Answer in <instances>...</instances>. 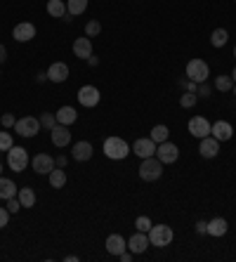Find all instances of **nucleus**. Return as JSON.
<instances>
[{
    "label": "nucleus",
    "mask_w": 236,
    "mask_h": 262,
    "mask_svg": "<svg viewBox=\"0 0 236 262\" xmlns=\"http://www.w3.org/2000/svg\"><path fill=\"white\" fill-rule=\"evenodd\" d=\"M48 177H50V187H52V189H61V187L67 184V172H64V168H55Z\"/></svg>",
    "instance_id": "obj_26"
},
{
    "label": "nucleus",
    "mask_w": 236,
    "mask_h": 262,
    "mask_svg": "<svg viewBox=\"0 0 236 262\" xmlns=\"http://www.w3.org/2000/svg\"><path fill=\"white\" fill-rule=\"evenodd\" d=\"M208 76H210V69H208V64L203 59H191L187 64V78L189 80L203 83V80H208Z\"/></svg>",
    "instance_id": "obj_6"
},
{
    "label": "nucleus",
    "mask_w": 236,
    "mask_h": 262,
    "mask_svg": "<svg viewBox=\"0 0 236 262\" xmlns=\"http://www.w3.org/2000/svg\"><path fill=\"white\" fill-rule=\"evenodd\" d=\"M55 165H57V168H64V165H67V156H57Z\"/></svg>",
    "instance_id": "obj_42"
},
{
    "label": "nucleus",
    "mask_w": 236,
    "mask_h": 262,
    "mask_svg": "<svg viewBox=\"0 0 236 262\" xmlns=\"http://www.w3.org/2000/svg\"><path fill=\"white\" fill-rule=\"evenodd\" d=\"M29 163H31V161H29V151H26L24 146H12V149L7 151V165H10V170L24 172Z\"/></svg>",
    "instance_id": "obj_4"
},
{
    "label": "nucleus",
    "mask_w": 236,
    "mask_h": 262,
    "mask_svg": "<svg viewBox=\"0 0 236 262\" xmlns=\"http://www.w3.org/2000/svg\"><path fill=\"white\" fill-rule=\"evenodd\" d=\"M99 33H102V24H99L97 19H92V21L85 24V36L88 38H95V36H99Z\"/></svg>",
    "instance_id": "obj_31"
},
{
    "label": "nucleus",
    "mask_w": 236,
    "mask_h": 262,
    "mask_svg": "<svg viewBox=\"0 0 236 262\" xmlns=\"http://www.w3.org/2000/svg\"><path fill=\"white\" fill-rule=\"evenodd\" d=\"M12 38L17 40V43H29V40H33V38H36V26L29 24V21H22V24L14 26Z\"/></svg>",
    "instance_id": "obj_12"
},
{
    "label": "nucleus",
    "mask_w": 236,
    "mask_h": 262,
    "mask_svg": "<svg viewBox=\"0 0 236 262\" xmlns=\"http://www.w3.org/2000/svg\"><path fill=\"white\" fill-rule=\"evenodd\" d=\"M104 246H106V253H109V255H121V253H125L127 241L121 236V234H111Z\"/></svg>",
    "instance_id": "obj_17"
},
{
    "label": "nucleus",
    "mask_w": 236,
    "mask_h": 262,
    "mask_svg": "<svg viewBox=\"0 0 236 262\" xmlns=\"http://www.w3.org/2000/svg\"><path fill=\"white\" fill-rule=\"evenodd\" d=\"M196 102H199V95H196V92H184L180 97V106H184V109H191Z\"/></svg>",
    "instance_id": "obj_32"
},
{
    "label": "nucleus",
    "mask_w": 236,
    "mask_h": 262,
    "mask_svg": "<svg viewBox=\"0 0 236 262\" xmlns=\"http://www.w3.org/2000/svg\"><path fill=\"white\" fill-rule=\"evenodd\" d=\"M38 83H42V80H48V73H38Z\"/></svg>",
    "instance_id": "obj_45"
},
{
    "label": "nucleus",
    "mask_w": 236,
    "mask_h": 262,
    "mask_svg": "<svg viewBox=\"0 0 236 262\" xmlns=\"http://www.w3.org/2000/svg\"><path fill=\"white\" fill-rule=\"evenodd\" d=\"M50 133H52V144L59 146V149H64V146L71 142V130H69V125H61V123H57V125L50 130Z\"/></svg>",
    "instance_id": "obj_14"
},
{
    "label": "nucleus",
    "mask_w": 236,
    "mask_h": 262,
    "mask_svg": "<svg viewBox=\"0 0 236 262\" xmlns=\"http://www.w3.org/2000/svg\"><path fill=\"white\" fill-rule=\"evenodd\" d=\"M7 210H10V215H14V213L22 210V203H19L17 196H14V199H7Z\"/></svg>",
    "instance_id": "obj_36"
},
{
    "label": "nucleus",
    "mask_w": 236,
    "mask_h": 262,
    "mask_svg": "<svg viewBox=\"0 0 236 262\" xmlns=\"http://www.w3.org/2000/svg\"><path fill=\"white\" fill-rule=\"evenodd\" d=\"M5 59H7V48L0 43V64H5Z\"/></svg>",
    "instance_id": "obj_41"
},
{
    "label": "nucleus",
    "mask_w": 236,
    "mask_h": 262,
    "mask_svg": "<svg viewBox=\"0 0 236 262\" xmlns=\"http://www.w3.org/2000/svg\"><path fill=\"white\" fill-rule=\"evenodd\" d=\"M196 232H199V234H208V222L199 220V222H196Z\"/></svg>",
    "instance_id": "obj_40"
},
{
    "label": "nucleus",
    "mask_w": 236,
    "mask_h": 262,
    "mask_svg": "<svg viewBox=\"0 0 236 262\" xmlns=\"http://www.w3.org/2000/svg\"><path fill=\"white\" fill-rule=\"evenodd\" d=\"M12 135L7 133V128L3 130V133H0V151H10V149H12Z\"/></svg>",
    "instance_id": "obj_33"
},
{
    "label": "nucleus",
    "mask_w": 236,
    "mask_h": 262,
    "mask_svg": "<svg viewBox=\"0 0 236 262\" xmlns=\"http://www.w3.org/2000/svg\"><path fill=\"white\" fill-rule=\"evenodd\" d=\"M234 57H236V48H234Z\"/></svg>",
    "instance_id": "obj_49"
},
{
    "label": "nucleus",
    "mask_w": 236,
    "mask_h": 262,
    "mask_svg": "<svg viewBox=\"0 0 236 262\" xmlns=\"http://www.w3.org/2000/svg\"><path fill=\"white\" fill-rule=\"evenodd\" d=\"M199 151L203 159H215L220 154V142L212 137V135H208V137H203L201 140V146H199Z\"/></svg>",
    "instance_id": "obj_15"
},
{
    "label": "nucleus",
    "mask_w": 236,
    "mask_h": 262,
    "mask_svg": "<svg viewBox=\"0 0 236 262\" xmlns=\"http://www.w3.org/2000/svg\"><path fill=\"white\" fill-rule=\"evenodd\" d=\"M156 159L161 161L163 165H168V163H175L177 159H180V149H177L173 142H161V144L156 146Z\"/></svg>",
    "instance_id": "obj_7"
},
{
    "label": "nucleus",
    "mask_w": 236,
    "mask_h": 262,
    "mask_svg": "<svg viewBox=\"0 0 236 262\" xmlns=\"http://www.w3.org/2000/svg\"><path fill=\"white\" fill-rule=\"evenodd\" d=\"M99 90L95 85H83L78 90V102H80V106H85V109H95L99 104Z\"/></svg>",
    "instance_id": "obj_8"
},
{
    "label": "nucleus",
    "mask_w": 236,
    "mask_h": 262,
    "mask_svg": "<svg viewBox=\"0 0 236 262\" xmlns=\"http://www.w3.org/2000/svg\"><path fill=\"white\" fill-rule=\"evenodd\" d=\"M73 55L78 57V59H88L92 57V40L88 36L85 38H76L73 40Z\"/></svg>",
    "instance_id": "obj_19"
},
{
    "label": "nucleus",
    "mask_w": 236,
    "mask_h": 262,
    "mask_svg": "<svg viewBox=\"0 0 236 262\" xmlns=\"http://www.w3.org/2000/svg\"><path fill=\"white\" fill-rule=\"evenodd\" d=\"M161 175H163V163H161L156 156L142 159V165H139V177H142L144 182H156Z\"/></svg>",
    "instance_id": "obj_3"
},
{
    "label": "nucleus",
    "mask_w": 236,
    "mask_h": 262,
    "mask_svg": "<svg viewBox=\"0 0 236 262\" xmlns=\"http://www.w3.org/2000/svg\"><path fill=\"white\" fill-rule=\"evenodd\" d=\"M227 40H229L227 29H215L210 33V45H212V48H224V45H227Z\"/></svg>",
    "instance_id": "obj_27"
},
{
    "label": "nucleus",
    "mask_w": 236,
    "mask_h": 262,
    "mask_svg": "<svg viewBox=\"0 0 236 262\" xmlns=\"http://www.w3.org/2000/svg\"><path fill=\"white\" fill-rule=\"evenodd\" d=\"M234 95H236V83H234Z\"/></svg>",
    "instance_id": "obj_48"
},
{
    "label": "nucleus",
    "mask_w": 236,
    "mask_h": 262,
    "mask_svg": "<svg viewBox=\"0 0 236 262\" xmlns=\"http://www.w3.org/2000/svg\"><path fill=\"white\" fill-rule=\"evenodd\" d=\"M146 234H149V244L156 246V248H165V246H170L173 238H175L173 227H168V225H152V229Z\"/></svg>",
    "instance_id": "obj_2"
},
{
    "label": "nucleus",
    "mask_w": 236,
    "mask_h": 262,
    "mask_svg": "<svg viewBox=\"0 0 236 262\" xmlns=\"http://www.w3.org/2000/svg\"><path fill=\"white\" fill-rule=\"evenodd\" d=\"M231 135H234L231 123H227V121H215V123H212V137H215L218 142L231 140Z\"/></svg>",
    "instance_id": "obj_18"
},
{
    "label": "nucleus",
    "mask_w": 236,
    "mask_h": 262,
    "mask_svg": "<svg viewBox=\"0 0 236 262\" xmlns=\"http://www.w3.org/2000/svg\"><path fill=\"white\" fill-rule=\"evenodd\" d=\"M231 88H234L231 76H218V78H215V90L218 92H231Z\"/></svg>",
    "instance_id": "obj_29"
},
{
    "label": "nucleus",
    "mask_w": 236,
    "mask_h": 262,
    "mask_svg": "<svg viewBox=\"0 0 236 262\" xmlns=\"http://www.w3.org/2000/svg\"><path fill=\"white\" fill-rule=\"evenodd\" d=\"M88 64H90V67H97L99 59H97V57H88Z\"/></svg>",
    "instance_id": "obj_44"
},
{
    "label": "nucleus",
    "mask_w": 236,
    "mask_h": 262,
    "mask_svg": "<svg viewBox=\"0 0 236 262\" xmlns=\"http://www.w3.org/2000/svg\"><path fill=\"white\" fill-rule=\"evenodd\" d=\"M88 10V0H67V12L73 14V17H78Z\"/></svg>",
    "instance_id": "obj_28"
},
{
    "label": "nucleus",
    "mask_w": 236,
    "mask_h": 262,
    "mask_svg": "<svg viewBox=\"0 0 236 262\" xmlns=\"http://www.w3.org/2000/svg\"><path fill=\"white\" fill-rule=\"evenodd\" d=\"M135 227H137V232H149V229H152V220L146 217V215H139V217L135 220Z\"/></svg>",
    "instance_id": "obj_35"
},
{
    "label": "nucleus",
    "mask_w": 236,
    "mask_h": 262,
    "mask_svg": "<svg viewBox=\"0 0 236 262\" xmlns=\"http://www.w3.org/2000/svg\"><path fill=\"white\" fill-rule=\"evenodd\" d=\"M149 246H152V244H149V234H146V232H137L133 238H130V241H127V250H130L133 255L144 253Z\"/></svg>",
    "instance_id": "obj_13"
},
{
    "label": "nucleus",
    "mask_w": 236,
    "mask_h": 262,
    "mask_svg": "<svg viewBox=\"0 0 236 262\" xmlns=\"http://www.w3.org/2000/svg\"><path fill=\"white\" fill-rule=\"evenodd\" d=\"M189 133L194 135V137H199V140H203V137L212 135V125L208 123V118H203V116H194L191 121H189Z\"/></svg>",
    "instance_id": "obj_10"
},
{
    "label": "nucleus",
    "mask_w": 236,
    "mask_h": 262,
    "mask_svg": "<svg viewBox=\"0 0 236 262\" xmlns=\"http://www.w3.org/2000/svg\"><path fill=\"white\" fill-rule=\"evenodd\" d=\"M0 175H3V163H0Z\"/></svg>",
    "instance_id": "obj_47"
},
{
    "label": "nucleus",
    "mask_w": 236,
    "mask_h": 262,
    "mask_svg": "<svg viewBox=\"0 0 236 262\" xmlns=\"http://www.w3.org/2000/svg\"><path fill=\"white\" fill-rule=\"evenodd\" d=\"M38 121H40V128H45V130H52L57 125V116H55V114H42Z\"/></svg>",
    "instance_id": "obj_34"
},
{
    "label": "nucleus",
    "mask_w": 236,
    "mask_h": 262,
    "mask_svg": "<svg viewBox=\"0 0 236 262\" xmlns=\"http://www.w3.org/2000/svg\"><path fill=\"white\" fill-rule=\"evenodd\" d=\"M130 151H133L130 144H127L125 140H121V137H106V140H104V154H106V159L123 161V159H127Z\"/></svg>",
    "instance_id": "obj_1"
},
{
    "label": "nucleus",
    "mask_w": 236,
    "mask_h": 262,
    "mask_svg": "<svg viewBox=\"0 0 236 262\" xmlns=\"http://www.w3.org/2000/svg\"><path fill=\"white\" fill-rule=\"evenodd\" d=\"M48 14L55 19H61L67 14V3L64 0H48Z\"/></svg>",
    "instance_id": "obj_25"
},
{
    "label": "nucleus",
    "mask_w": 236,
    "mask_h": 262,
    "mask_svg": "<svg viewBox=\"0 0 236 262\" xmlns=\"http://www.w3.org/2000/svg\"><path fill=\"white\" fill-rule=\"evenodd\" d=\"M17 199L22 203V208H33L36 206V191L31 189V187H24V189L17 191Z\"/></svg>",
    "instance_id": "obj_24"
},
{
    "label": "nucleus",
    "mask_w": 236,
    "mask_h": 262,
    "mask_svg": "<svg viewBox=\"0 0 236 262\" xmlns=\"http://www.w3.org/2000/svg\"><path fill=\"white\" fill-rule=\"evenodd\" d=\"M71 156L76 161H90L92 159V144H90V142H85V140L76 142V144H73V149H71Z\"/></svg>",
    "instance_id": "obj_20"
},
{
    "label": "nucleus",
    "mask_w": 236,
    "mask_h": 262,
    "mask_svg": "<svg viewBox=\"0 0 236 262\" xmlns=\"http://www.w3.org/2000/svg\"><path fill=\"white\" fill-rule=\"evenodd\" d=\"M55 116H57V123H61V125H73V123L78 121V111L73 109V106H61Z\"/></svg>",
    "instance_id": "obj_21"
},
{
    "label": "nucleus",
    "mask_w": 236,
    "mask_h": 262,
    "mask_svg": "<svg viewBox=\"0 0 236 262\" xmlns=\"http://www.w3.org/2000/svg\"><path fill=\"white\" fill-rule=\"evenodd\" d=\"M7 222H10V210H7V208H0V229H5Z\"/></svg>",
    "instance_id": "obj_39"
},
{
    "label": "nucleus",
    "mask_w": 236,
    "mask_h": 262,
    "mask_svg": "<svg viewBox=\"0 0 236 262\" xmlns=\"http://www.w3.org/2000/svg\"><path fill=\"white\" fill-rule=\"evenodd\" d=\"M118 257H121L123 262H130V260H133V253H127V250H125V253H121Z\"/></svg>",
    "instance_id": "obj_43"
},
{
    "label": "nucleus",
    "mask_w": 236,
    "mask_h": 262,
    "mask_svg": "<svg viewBox=\"0 0 236 262\" xmlns=\"http://www.w3.org/2000/svg\"><path fill=\"white\" fill-rule=\"evenodd\" d=\"M17 184L12 182V180H10V177H3L0 175V199H14V196H17Z\"/></svg>",
    "instance_id": "obj_23"
},
{
    "label": "nucleus",
    "mask_w": 236,
    "mask_h": 262,
    "mask_svg": "<svg viewBox=\"0 0 236 262\" xmlns=\"http://www.w3.org/2000/svg\"><path fill=\"white\" fill-rule=\"evenodd\" d=\"M31 168L38 172V175H50V172L55 170V159L48 156V154H36L33 159H31Z\"/></svg>",
    "instance_id": "obj_9"
},
{
    "label": "nucleus",
    "mask_w": 236,
    "mask_h": 262,
    "mask_svg": "<svg viewBox=\"0 0 236 262\" xmlns=\"http://www.w3.org/2000/svg\"><path fill=\"white\" fill-rule=\"evenodd\" d=\"M14 133L22 135V137H36L40 133V121L33 116H24V118H17L14 123Z\"/></svg>",
    "instance_id": "obj_5"
},
{
    "label": "nucleus",
    "mask_w": 236,
    "mask_h": 262,
    "mask_svg": "<svg viewBox=\"0 0 236 262\" xmlns=\"http://www.w3.org/2000/svg\"><path fill=\"white\" fill-rule=\"evenodd\" d=\"M196 95H201V97H210V85H208L206 80L196 85Z\"/></svg>",
    "instance_id": "obj_38"
},
{
    "label": "nucleus",
    "mask_w": 236,
    "mask_h": 262,
    "mask_svg": "<svg viewBox=\"0 0 236 262\" xmlns=\"http://www.w3.org/2000/svg\"><path fill=\"white\" fill-rule=\"evenodd\" d=\"M231 80H234V83H236V69H234V73H231Z\"/></svg>",
    "instance_id": "obj_46"
},
{
    "label": "nucleus",
    "mask_w": 236,
    "mask_h": 262,
    "mask_svg": "<svg viewBox=\"0 0 236 262\" xmlns=\"http://www.w3.org/2000/svg\"><path fill=\"white\" fill-rule=\"evenodd\" d=\"M227 229H229V225H227L224 217H212L210 222H208V234H210V236H224Z\"/></svg>",
    "instance_id": "obj_22"
},
{
    "label": "nucleus",
    "mask_w": 236,
    "mask_h": 262,
    "mask_svg": "<svg viewBox=\"0 0 236 262\" xmlns=\"http://www.w3.org/2000/svg\"><path fill=\"white\" fill-rule=\"evenodd\" d=\"M45 73H48V80H52V83H64L69 78V67L64 61H55Z\"/></svg>",
    "instance_id": "obj_16"
},
{
    "label": "nucleus",
    "mask_w": 236,
    "mask_h": 262,
    "mask_svg": "<svg viewBox=\"0 0 236 262\" xmlns=\"http://www.w3.org/2000/svg\"><path fill=\"white\" fill-rule=\"evenodd\" d=\"M133 154H137L139 159H149V156H156V142L152 137H142L133 144Z\"/></svg>",
    "instance_id": "obj_11"
},
{
    "label": "nucleus",
    "mask_w": 236,
    "mask_h": 262,
    "mask_svg": "<svg viewBox=\"0 0 236 262\" xmlns=\"http://www.w3.org/2000/svg\"><path fill=\"white\" fill-rule=\"evenodd\" d=\"M168 135H170L168 125H154L152 128V140L156 142V144H161V142L168 140Z\"/></svg>",
    "instance_id": "obj_30"
},
{
    "label": "nucleus",
    "mask_w": 236,
    "mask_h": 262,
    "mask_svg": "<svg viewBox=\"0 0 236 262\" xmlns=\"http://www.w3.org/2000/svg\"><path fill=\"white\" fill-rule=\"evenodd\" d=\"M0 123H3V128H14L17 118H14L12 114H3V116H0Z\"/></svg>",
    "instance_id": "obj_37"
}]
</instances>
